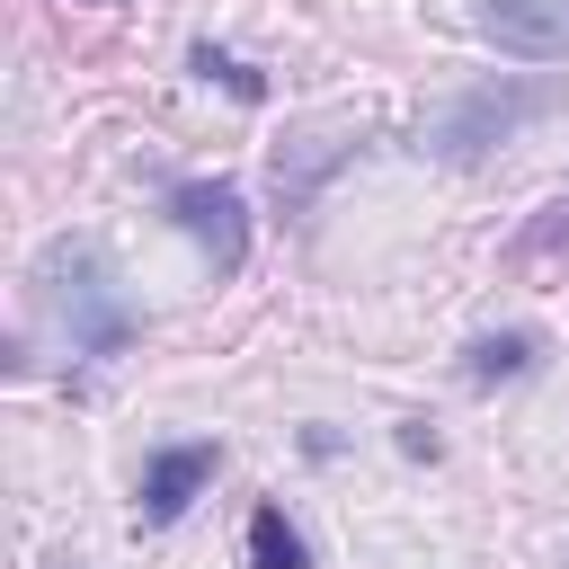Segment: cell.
I'll list each match as a JSON object with an SVG mask.
<instances>
[{
  "instance_id": "6da1fadb",
  "label": "cell",
  "mask_w": 569,
  "mask_h": 569,
  "mask_svg": "<svg viewBox=\"0 0 569 569\" xmlns=\"http://www.w3.org/2000/svg\"><path fill=\"white\" fill-rule=\"evenodd\" d=\"M551 107H560V80H480V89H462V98L436 107L427 142H436L445 160H480L489 142H507L516 124H533V116H551Z\"/></svg>"
},
{
  "instance_id": "7a4b0ae2",
  "label": "cell",
  "mask_w": 569,
  "mask_h": 569,
  "mask_svg": "<svg viewBox=\"0 0 569 569\" xmlns=\"http://www.w3.org/2000/svg\"><path fill=\"white\" fill-rule=\"evenodd\" d=\"M44 284H53V311H62V329H71L80 356H116L133 338V311L116 302V284H107V267L89 249H53L44 258Z\"/></svg>"
},
{
  "instance_id": "3957f363",
  "label": "cell",
  "mask_w": 569,
  "mask_h": 569,
  "mask_svg": "<svg viewBox=\"0 0 569 569\" xmlns=\"http://www.w3.org/2000/svg\"><path fill=\"white\" fill-rule=\"evenodd\" d=\"M169 213L213 249V267L231 276L240 258H249V213H240V187H222V178H187L178 196H169Z\"/></svg>"
},
{
  "instance_id": "277c9868",
  "label": "cell",
  "mask_w": 569,
  "mask_h": 569,
  "mask_svg": "<svg viewBox=\"0 0 569 569\" xmlns=\"http://www.w3.org/2000/svg\"><path fill=\"white\" fill-rule=\"evenodd\" d=\"M213 462H222L213 445H160L151 471H142V516H151V525H178V516L196 507V489L213 480Z\"/></svg>"
},
{
  "instance_id": "5b68a950",
  "label": "cell",
  "mask_w": 569,
  "mask_h": 569,
  "mask_svg": "<svg viewBox=\"0 0 569 569\" xmlns=\"http://www.w3.org/2000/svg\"><path fill=\"white\" fill-rule=\"evenodd\" d=\"M507 53H569V0H471Z\"/></svg>"
},
{
  "instance_id": "8992f818",
  "label": "cell",
  "mask_w": 569,
  "mask_h": 569,
  "mask_svg": "<svg viewBox=\"0 0 569 569\" xmlns=\"http://www.w3.org/2000/svg\"><path fill=\"white\" fill-rule=\"evenodd\" d=\"M249 569H311V551H302V533L284 525V507H258V516H249Z\"/></svg>"
},
{
  "instance_id": "52a82bcc",
  "label": "cell",
  "mask_w": 569,
  "mask_h": 569,
  "mask_svg": "<svg viewBox=\"0 0 569 569\" xmlns=\"http://www.w3.org/2000/svg\"><path fill=\"white\" fill-rule=\"evenodd\" d=\"M533 365V338L525 329H507V338H480L471 347V382H498V373H525Z\"/></svg>"
},
{
  "instance_id": "ba28073f",
  "label": "cell",
  "mask_w": 569,
  "mask_h": 569,
  "mask_svg": "<svg viewBox=\"0 0 569 569\" xmlns=\"http://www.w3.org/2000/svg\"><path fill=\"white\" fill-rule=\"evenodd\" d=\"M560 240H569V196H560V204H551V213H542V222H533L516 249H525V258H542V249H560Z\"/></svg>"
},
{
  "instance_id": "9c48e42d",
  "label": "cell",
  "mask_w": 569,
  "mask_h": 569,
  "mask_svg": "<svg viewBox=\"0 0 569 569\" xmlns=\"http://www.w3.org/2000/svg\"><path fill=\"white\" fill-rule=\"evenodd\" d=\"M196 71H222V80H231V89H240V98H258V71H240V62H222V53H213V44H204V53H196Z\"/></svg>"
}]
</instances>
